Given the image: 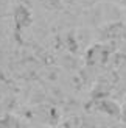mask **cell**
Returning <instances> with one entry per match:
<instances>
[{
	"label": "cell",
	"mask_w": 126,
	"mask_h": 128,
	"mask_svg": "<svg viewBox=\"0 0 126 128\" xmlns=\"http://www.w3.org/2000/svg\"><path fill=\"white\" fill-rule=\"evenodd\" d=\"M14 20L19 27H28L33 20V16H31V11L23 5H19L16 11H14Z\"/></svg>",
	"instance_id": "cell-1"
},
{
	"label": "cell",
	"mask_w": 126,
	"mask_h": 128,
	"mask_svg": "<svg viewBox=\"0 0 126 128\" xmlns=\"http://www.w3.org/2000/svg\"><path fill=\"white\" fill-rule=\"evenodd\" d=\"M101 111H104L106 114L109 116H118L120 114V108L115 102H111V100H103L101 102Z\"/></svg>",
	"instance_id": "cell-2"
},
{
	"label": "cell",
	"mask_w": 126,
	"mask_h": 128,
	"mask_svg": "<svg viewBox=\"0 0 126 128\" xmlns=\"http://www.w3.org/2000/svg\"><path fill=\"white\" fill-rule=\"evenodd\" d=\"M125 2H126V0H125Z\"/></svg>",
	"instance_id": "cell-3"
}]
</instances>
